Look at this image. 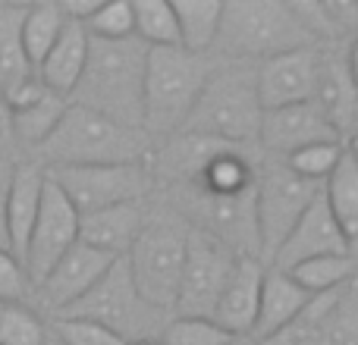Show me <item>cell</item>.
I'll list each match as a JSON object with an SVG mask.
<instances>
[{"mask_svg":"<svg viewBox=\"0 0 358 345\" xmlns=\"http://www.w3.org/2000/svg\"><path fill=\"white\" fill-rule=\"evenodd\" d=\"M145 47L138 38L126 41H88V60L69 104L94 110L129 129H142V91H145ZM145 132V129H142Z\"/></svg>","mask_w":358,"mask_h":345,"instance_id":"1","label":"cell"},{"mask_svg":"<svg viewBox=\"0 0 358 345\" xmlns=\"http://www.w3.org/2000/svg\"><path fill=\"white\" fill-rule=\"evenodd\" d=\"M151 138L94 110L69 104L57 129L35 148L44 170L57 167H113V163H148Z\"/></svg>","mask_w":358,"mask_h":345,"instance_id":"2","label":"cell"},{"mask_svg":"<svg viewBox=\"0 0 358 345\" xmlns=\"http://www.w3.org/2000/svg\"><path fill=\"white\" fill-rule=\"evenodd\" d=\"M317 47L289 3L280 0H229L210 54L227 63H264L289 50Z\"/></svg>","mask_w":358,"mask_h":345,"instance_id":"3","label":"cell"},{"mask_svg":"<svg viewBox=\"0 0 358 345\" xmlns=\"http://www.w3.org/2000/svg\"><path fill=\"white\" fill-rule=\"evenodd\" d=\"M258 85H255V63H214L210 75L185 119V135H201L227 145L258 142L261 129Z\"/></svg>","mask_w":358,"mask_h":345,"instance_id":"4","label":"cell"},{"mask_svg":"<svg viewBox=\"0 0 358 345\" xmlns=\"http://www.w3.org/2000/svg\"><path fill=\"white\" fill-rule=\"evenodd\" d=\"M210 57L182 47H148L142 91V129L148 138H173L182 132L198 94L210 75Z\"/></svg>","mask_w":358,"mask_h":345,"instance_id":"5","label":"cell"},{"mask_svg":"<svg viewBox=\"0 0 358 345\" xmlns=\"http://www.w3.org/2000/svg\"><path fill=\"white\" fill-rule=\"evenodd\" d=\"M185 245H189V226L179 216H148L138 233L136 245L126 254V267L132 273L138 295L151 308L173 317L179 279L185 267Z\"/></svg>","mask_w":358,"mask_h":345,"instance_id":"6","label":"cell"},{"mask_svg":"<svg viewBox=\"0 0 358 345\" xmlns=\"http://www.w3.org/2000/svg\"><path fill=\"white\" fill-rule=\"evenodd\" d=\"M57 317L94 321V323H101V327H107L110 333H117L123 342L161 339L164 323L170 321V314L151 308V304L138 295L136 283H132V273L123 258L113 260L110 270L94 283L92 292H85L73 308H66Z\"/></svg>","mask_w":358,"mask_h":345,"instance_id":"7","label":"cell"},{"mask_svg":"<svg viewBox=\"0 0 358 345\" xmlns=\"http://www.w3.org/2000/svg\"><path fill=\"white\" fill-rule=\"evenodd\" d=\"M321 195V185L296 176L283 161L267 157L255 172V233H258V258L271 260L286 242L299 216Z\"/></svg>","mask_w":358,"mask_h":345,"instance_id":"8","label":"cell"},{"mask_svg":"<svg viewBox=\"0 0 358 345\" xmlns=\"http://www.w3.org/2000/svg\"><path fill=\"white\" fill-rule=\"evenodd\" d=\"M50 182L66 195L79 216L117 207L142 204L155 185V170L148 163H113V167H57L48 170Z\"/></svg>","mask_w":358,"mask_h":345,"instance_id":"9","label":"cell"},{"mask_svg":"<svg viewBox=\"0 0 358 345\" xmlns=\"http://www.w3.org/2000/svg\"><path fill=\"white\" fill-rule=\"evenodd\" d=\"M239 254L229 251L223 242L201 229L189 226V245H185V267L179 279L173 317H208L214 314V304L233 273Z\"/></svg>","mask_w":358,"mask_h":345,"instance_id":"10","label":"cell"},{"mask_svg":"<svg viewBox=\"0 0 358 345\" xmlns=\"http://www.w3.org/2000/svg\"><path fill=\"white\" fill-rule=\"evenodd\" d=\"M76 242H79V214H76V207L66 201V195L48 176L41 207H38V220L31 226L29 245H25V254H22V267H25V277H29L31 289L48 277V270Z\"/></svg>","mask_w":358,"mask_h":345,"instance_id":"11","label":"cell"},{"mask_svg":"<svg viewBox=\"0 0 358 345\" xmlns=\"http://www.w3.org/2000/svg\"><path fill=\"white\" fill-rule=\"evenodd\" d=\"M113 260H120V258H110V254L98 251V248H88V245H82V242H76V245L50 267L48 277L31 289V295L38 298L41 311L57 317L66 308H73L85 292H92L94 283L110 270Z\"/></svg>","mask_w":358,"mask_h":345,"instance_id":"12","label":"cell"},{"mask_svg":"<svg viewBox=\"0 0 358 345\" xmlns=\"http://www.w3.org/2000/svg\"><path fill=\"white\" fill-rule=\"evenodd\" d=\"M317 69H321V50L317 47L289 50V54L258 63L255 66V85H258L261 110L267 113L311 101L317 85Z\"/></svg>","mask_w":358,"mask_h":345,"instance_id":"13","label":"cell"},{"mask_svg":"<svg viewBox=\"0 0 358 345\" xmlns=\"http://www.w3.org/2000/svg\"><path fill=\"white\" fill-rule=\"evenodd\" d=\"M324 142H343V138L311 101L280 107V110H267L261 117L258 145L273 161H286L296 151L311 148V145H324Z\"/></svg>","mask_w":358,"mask_h":345,"instance_id":"14","label":"cell"},{"mask_svg":"<svg viewBox=\"0 0 358 345\" xmlns=\"http://www.w3.org/2000/svg\"><path fill=\"white\" fill-rule=\"evenodd\" d=\"M289 330L299 345H358V279L340 292L315 295Z\"/></svg>","mask_w":358,"mask_h":345,"instance_id":"15","label":"cell"},{"mask_svg":"<svg viewBox=\"0 0 358 345\" xmlns=\"http://www.w3.org/2000/svg\"><path fill=\"white\" fill-rule=\"evenodd\" d=\"M327 254H352V248H349L346 235L340 233V226L334 223L324 198L317 195L315 201L308 204V210L299 216V223L292 226V233L286 235V242L277 248V254L271 258V267L289 273L292 267H299L302 260L327 258Z\"/></svg>","mask_w":358,"mask_h":345,"instance_id":"16","label":"cell"},{"mask_svg":"<svg viewBox=\"0 0 358 345\" xmlns=\"http://www.w3.org/2000/svg\"><path fill=\"white\" fill-rule=\"evenodd\" d=\"M66 107H69V101L48 91V88L38 82V75L3 101V110H6V119H10L13 135H16L25 148H38V145L57 129V123L63 119Z\"/></svg>","mask_w":358,"mask_h":345,"instance_id":"17","label":"cell"},{"mask_svg":"<svg viewBox=\"0 0 358 345\" xmlns=\"http://www.w3.org/2000/svg\"><path fill=\"white\" fill-rule=\"evenodd\" d=\"M264 270L258 258H239L229 273L227 286H223L220 298L214 304L210 321L229 336H252L255 317H258L261 302V283H264Z\"/></svg>","mask_w":358,"mask_h":345,"instance_id":"18","label":"cell"},{"mask_svg":"<svg viewBox=\"0 0 358 345\" xmlns=\"http://www.w3.org/2000/svg\"><path fill=\"white\" fill-rule=\"evenodd\" d=\"M44 182H48V172H44L41 163H19L16 170H10L3 220H6V248H10V254L19 260H22L31 226H35V220H38Z\"/></svg>","mask_w":358,"mask_h":345,"instance_id":"19","label":"cell"},{"mask_svg":"<svg viewBox=\"0 0 358 345\" xmlns=\"http://www.w3.org/2000/svg\"><path fill=\"white\" fill-rule=\"evenodd\" d=\"M311 104L327 117V123L340 132V138L352 126L358 129V88L349 79L346 54L321 50V69H317V85H315V94H311Z\"/></svg>","mask_w":358,"mask_h":345,"instance_id":"20","label":"cell"},{"mask_svg":"<svg viewBox=\"0 0 358 345\" xmlns=\"http://www.w3.org/2000/svg\"><path fill=\"white\" fill-rule=\"evenodd\" d=\"M308 292L289 277V273L267 267L264 270V283H261V302H258V317H255L252 336L255 339H267L277 336L283 330H289L292 323L302 317V311L311 304Z\"/></svg>","mask_w":358,"mask_h":345,"instance_id":"21","label":"cell"},{"mask_svg":"<svg viewBox=\"0 0 358 345\" xmlns=\"http://www.w3.org/2000/svg\"><path fill=\"white\" fill-rule=\"evenodd\" d=\"M145 220H148L145 204H117V207L79 216V242L110 254V258H126L129 248L136 245Z\"/></svg>","mask_w":358,"mask_h":345,"instance_id":"22","label":"cell"},{"mask_svg":"<svg viewBox=\"0 0 358 345\" xmlns=\"http://www.w3.org/2000/svg\"><path fill=\"white\" fill-rule=\"evenodd\" d=\"M88 41H92V38H88L85 25L76 22V19H66L57 44L41 60V66L35 69L38 82H41L48 91H54V94H60V98L69 101L73 88L79 85V79H82V69H85Z\"/></svg>","mask_w":358,"mask_h":345,"instance_id":"23","label":"cell"},{"mask_svg":"<svg viewBox=\"0 0 358 345\" xmlns=\"http://www.w3.org/2000/svg\"><path fill=\"white\" fill-rule=\"evenodd\" d=\"M321 198L340 233L346 235L352 254H358V157L349 148L343 151L336 170L321 185Z\"/></svg>","mask_w":358,"mask_h":345,"instance_id":"24","label":"cell"},{"mask_svg":"<svg viewBox=\"0 0 358 345\" xmlns=\"http://www.w3.org/2000/svg\"><path fill=\"white\" fill-rule=\"evenodd\" d=\"M22 16L25 6L0 3V104L35 79V69L22 50Z\"/></svg>","mask_w":358,"mask_h":345,"instance_id":"25","label":"cell"},{"mask_svg":"<svg viewBox=\"0 0 358 345\" xmlns=\"http://www.w3.org/2000/svg\"><path fill=\"white\" fill-rule=\"evenodd\" d=\"M173 13L179 47L198 57H210L217 31H220V0H182V3H173Z\"/></svg>","mask_w":358,"mask_h":345,"instance_id":"26","label":"cell"},{"mask_svg":"<svg viewBox=\"0 0 358 345\" xmlns=\"http://www.w3.org/2000/svg\"><path fill=\"white\" fill-rule=\"evenodd\" d=\"M289 277L302 286L308 295H327L340 292L358 279V258L355 254H327V258H311L292 267Z\"/></svg>","mask_w":358,"mask_h":345,"instance_id":"27","label":"cell"},{"mask_svg":"<svg viewBox=\"0 0 358 345\" xmlns=\"http://www.w3.org/2000/svg\"><path fill=\"white\" fill-rule=\"evenodd\" d=\"M63 25H66V16H63L60 3L25 6V16H22V50H25V60H29L31 69L41 66V60L50 54V47L57 44Z\"/></svg>","mask_w":358,"mask_h":345,"instance_id":"28","label":"cell"},{"mask_svg":"<svg viewBox=\"0 0 358 345\" xmlns=\"http://www.w3.org/2000/svg\"><path fill=\"white\" fill-rule=\"evenodd\" d=\"M132 22H136V38L145 47H179L173 3L136 0L132 3Z\"/></svg>","mask_w":358,"mask_h":345,"instance_id":"29","label":"cell"},{"mask_svg":"<svg viewBox=\"0 0 358 345\" xmlns=\"http://www.w3.org/2000/svg\"><path fill=\"white\" fill-rule=\"evenodd\" d=\"M48 323L31 304H0V345H44Z\"/></svg>","mask_w":358,"mask_h":345,"instance_id":"30","label":"cell"},{"mask_svg":"<svg viewBox=\"0 0 358 345\" xmlns=\"http://www.w3.org/2000/svg\"><path fill=\"white\" fill-rule=\"evenodd\" d=\"M82 25H85L88 38H98V41H126V38H136V22H132L129 0L98 3L94 13Z\"/></svg>","mask_w":358,"mask_h":345,"instance_id":"31","label":"cell"},{"mask_svg":"<svg viewBox=\"0 0 358 345\" xmlns=\"http://www.w3.org/2000/svg\"><path fill=\"white\" fill-rule=\"evenodd\" d=\"M343 151H346V142H324V145H311V148H302L296 154L286 157V167H289L296 176L308 179L315 185H324L327 176L336 170Z\"/></svg>","mask_w":358,"mask_h":345,"instance_id":"32","label":"cell"},{"mask_svg":"<svg viewBox=\"0 0 358 345\" xmlns=\"http://www.w3.org/2000/svg\"><path fill=\"white\" fill-rule=\"evenodd\" d=\"M229 339L227 330H220L208 317H170L161 330V345H223Z\"/></svg>","mask_w":358,"mask_h":345,"instance_id":"33","label":"cell"},{"mask_svg":"<svg viewBox=\"0 0 358 345\" xmlns=\"http://www.w3.org/2000/svg\"><path fill=\"white\" fill-rule=\"evenodd\" d=\"M48 330L60 345H123L117 333L82 317H54Z\"/></svg>","mask_w":358,"mask_h":345,"instance_id":"34","label":"cell"},{"mask_svg":"<svg viewBox=\"0 0 358 345\" xmlns=\"http://www.w3.org/2000/svg\"><path fill=\"white\" fill-rule=\"evenodd\" d=\"M31 283L25 277V267L19 258H13L6 248H0V304L29 302Z\"/></svg>","mask_w":358,"mask_h":345,"instance_id":"35","label":"cell"},{"mask_svg":"<svg viewBox=\"0 0 358 345\" xmlns=\"http://www.w3.org/2000/svg\"><path fill=\"white\" fill-rule=\"evenodd\" d=\"M6 182L10 172H0V248H6V220H3V207H6ZM10 251V248H6Z\"/></svg>","mask_w":358,"mask_h":345,"instance_id":"36","label":"cell"},{"mask_svg":"<svg viewBox=\"0 0 358 345\" xmlns=\"http://www.w3.org/2000/svg\"><path fill=\"white\" fill-rule=\"evenodd\" d=\"M346 69H349V79H352V85L358 88V38L349 44V50H346Z\"/></svg>","mask_w":358,"mask_h":345,"instance_id":"37","label":"cell"},{"mask_svg":"<svg viewBox=\"0 0 358 345\" xmlns=\"http://www.w3.org/2000/svg\"><path fill=\"white\" fill-rule=\"evenodd\" d=\"M258 345H299V342H296V333H292V330H283V333H277V336L258 339Z\"/></svg>","mask_w":358,"mask_h":345,"instance_id":"38","label":"cell"},{"mask_svg":"<svg viewBox=\"0 0 358 345\" xmlns=\"http://www.w3.org/2000/svg\"><path fill=\"white\" fill-rule=\"evenodd\" d=\"M223 345H258V339L255 336H229Z\"/></svg>","mask_w":358,"mask_h":345,"instance_id":"39","label":"cell"},{"mask_svg":"<svg viewBox=\"0 0 358 345\" xmlns=\"http://www.w3.org/2000/svg\"><path fill=\"white\" fill-rule=\"evenodd\" d=\"M346 148H349V151H352V154L358 157V132H355L352 138H349V145H346Z\"/></svg>","mask_w":358,"mask_h":345,"instance_id":"40","label":"cell"},{"mask_svg":"<svg viewBox=\"0 0 358 345\" xmlns=\"http://www.w3.org/2000/svg\"><path fill=\"white\" fill-rule=\"evenodd\" d=\"M123 345H161L157 339H136V342H123Z\"/></svg>","mask_w":358,"mask_h":345,"instance_id":"41","label":"cell"},{"mask_svg":"<svg viewBox=\"0 0 358 345\" xmlns=\"http://www.w3.org/2000/svg\"><path fill=\"white\" fill-rule=\"evenodd\" d=\"M44 345H60V342H57V339H54V336H50V333H48V342H44Z\"/></svg>","mask_w":358,"mask_h":345,"instance_id":"42","label":"cell"},{"mask_svg":"<svg viewBox=\"0 0 358 345\" xmlns=\"http://www.w3.org/2000/svg\"><path fill=\"white\" fill-rule=\"evenodd\" d=\"M355 132H358V129H355Z\"/></svg>","mask_w":358,"mask_h":345,"instance_id":"43","label":"cell"}]
</instances>
